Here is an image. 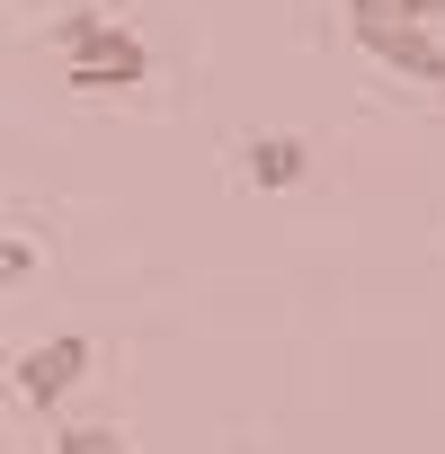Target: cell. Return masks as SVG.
Instances as JSON below:
<instances>
[{
    "label": "cell",
    "mask_w": 445,
    "mask_h": 454,
    "mask_svg": "<svg viewBox=\"0 0 445 454\" xmlns=\"http://www.w3.org/2000/svg\"><path fill=\"white\" fill-rule=\"evenodd\" d=\"M347 36H356L374 63H392L401 81L445 90V36H427V19H410L401 0H347Z\"/></svg>",
    "instance_id": "1"
},
{
    "label": "cell",
    "mask_w": 445,
    "mask_h": 454,
    "mask_svg": "<svg viewBox=\"0 0 445 454\" xmlns=\"http://www.w3.org/2000/svg\"><path fill=\"white\" fill-rule=\"evenodd\" d=\"M54 45H63V81L72 90H134L143 72H152V54L125 36V27H107V19H63L54 27Z\"/></svg>",
    "instance_id": "2"
},
{
    "label": "cell",
    "mask_w": 445,
    "mask_h": 454,
    "mask_svg": "<svg viewBox=\"0 0 445 454\" xmlns=\"http://www.w3.org/2000/svg\"><path fill=\"white\" fill-rule=\"evenodd\" d=\"M81 374H90V339H81V330H63V339L27 348L10 383H19V401H27V410H54V401H63V392H72Z\"/></svg>",
    "instance_id": "3"
},
{
    "label": "cell",
    "mask_w": 445,
    "mask_h": 454,
    "mask_svg": "<svg viewBox=\"0 0 445 454\" xmlns=\"http://www.w3.org/2000/svg\"><path fill=\"white\" fill-rule=\"evenodd\" d=\"M241 169H250L259 187H294V178L312 169V143H303V134H250V143H241Z\"/></svg>",
    "instance_id": "4"
},
{
    "label": "cell",
    "mask_w": 445,
    "mask_h": 454,
    "mask_svg": "<svg viewBox=\"0 0 445 454\" xmlns=\"http://www.w3.org/2000/svg\"><path fill=\"white\" fill-rule=\"evenodd\" d=\"M54 454H134V445H125L116 427H63V436H54Z\"/></svg>",
    "instance_id": "5"
},
{
    "label": "cell",
    "mask_w": 445,
    "mask_h": 454,
    "mask_svg": "<svg viewBox=\"0 0 445 454\" xmlns=\"http://www.w3.org/2000/svg\"><path fill=\"white\" fill-rule=\"evenodd\" d=\"M401 10H410V19H445V0H401Z\"/></svg>",
    "instance_id": "6"
}]
</instances>
